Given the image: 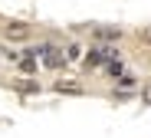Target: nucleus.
Returning <instances> with one entry per match:
<instances>
[{
	"label": "nucleus",
	"mask_w": 151,
	"mask_h": 138,
	"mask_svg": "<svg viewBox=\"0 0 151 138\" xmlns=\"http://www.w3.org/2000/svg\"><path fill=\"white\" fill-rule=\"evenodd\" d=\"M7 36H10V40H27V36H30V26H23V23H10V26H7Z\"/></svg>",
	"instance_id": "nucleus-1"
},
{
	"label": "nucleus",
	"mask_w": 151,
	"mask_h": 138,
	"mask_svg": "<svg viewBox=\"0 0 151 138\" xmlns=\"http://www.w3.org/2000/svg\"><path fill=\"white\" fill-rule=\"evenodd\" d=\"M141 102L151 105V82H148V86H141Z\"/></svg>",
	"instance_id": "nucleus-7"
},
{
	"label": "nucleus",
	"mask_w": 151,
	"mask_h": 138,
	"mask_svg": "<svg viewBox=\"0 0 151 138\" xmlns=\"http://www.w3.org/2000/svg\"><path fill=\"white\" fill-rule=\"evenodd\" d=\"M20 66H23V72H36V59H33V56H23Z\"/></svg>",
	"instance_id": "nucleus-6"
},
{
	"label": "nucleus",
	"mask_w": 151,
	"mask_h": 138,
	"mask_svg": "<svg viewBox=\"0 0 151 138\" xmlns=\"http://www.w3.org/2000/svg\"><path fill=\"white\" fill-rule=\"evenodd\" d=\"M20 89H23V92H40L36 82H20Z\"/></svg>",
	"instance_id": "nucleus-8"
},
{
	"label": "nucleus",
	"mask_w": 151,
	"mask_h": 138,
	"mask_svg": "<svg viewBox=\"0 0 151 138\" xmlns=\"http://www.w3.org/2000/svg\"><path fill=\"white\" fill-rule=\"evenodd\" d=\"M115 86H118V92H128V89H135L138 82H135V76L132 72H122L118 79H115Z\"/></svg>",
	"instance_id": "nucleus-3"
},
{
	"label": "nucleus",
	"mask_w": 151,
	"mask_h": 138,
	"mask_svg": "<svg viewBox=\"0 0 151 138\" xmlns=\"http://www.w3.org/2000/svg\"><path fill=\"white\" fill-rule=\"evenodd\" d=\"M56 92H66V95H82L86 89L79 86V82H63V79H59V82H56Z\"/></svg>",
	"instance_id": "nucleus-2"
},
{
	"label": "nucleus",
	"mask_w": 151,
	"mask_h": 138,
	"mask_svg": "<svg viewBox=\"0 0 151 138\" xmlns=\"http://www.w3.org/2000/svg\"><path fill=\"white\" fill-rule=\"evenodd\" d=\"M76 59H82V49L76 46V43H69L66 46V63H76Z\"/></svg>",
	"instance_id": "nucleus-5"
},
{
	"label": "nucleus",
	"mask_w": 151,
	"mask_h": 138,
	"mask_svg": "<svg viewBox=\"0 0 151 138\" xmlns=\"http://www.w3.org/2000/svg\"><path fill=\"white\" fill-rule=\"evenodd\" d=\"M95 36H99V40H118V36H122V30H118V26H115V30H112V26H102Z\"/></svg>",
	"instance_id": "nucleus-4"
}]
</instances>
